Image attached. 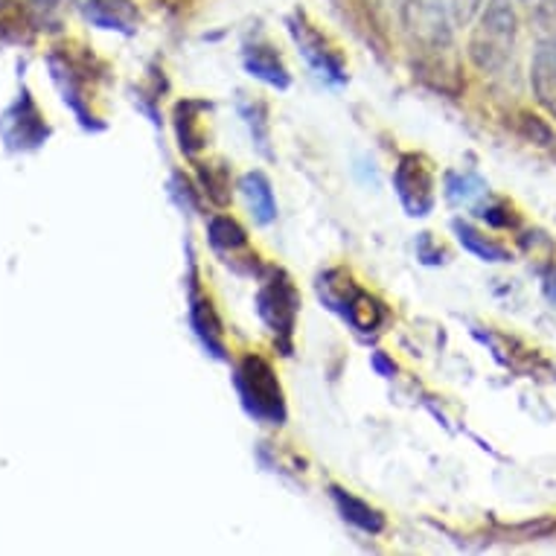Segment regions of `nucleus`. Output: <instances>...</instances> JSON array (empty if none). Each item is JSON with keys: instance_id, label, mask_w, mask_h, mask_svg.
<instances>
[{"instance_id": "nucleus-1", "label": "nucleus", "mask_w": 556, "mask_h": 556, "mask_svg": "<svg viewBox=\"0 0 556 556\" xmlns=\"http://www.w3.org/2000/svg\"><path fill=\"white\" fill-rule=\"evenodd\" d=\"M400 24L414 53L420 55L414 71L434 88L446 91L455 79L452 59V7L448 0H400Z\"/></svg>"}, {"instance_id": "nucleus-9", "label": "nucleus", "mask_w": 556, "mask_h": 556, "mask_svg": "<svg viewBox=\"0 0 556 556\" xmlns=\"http://www.w3.org/2000/svg\"><path fill=\"white\" fill-rule=\"evenodd\" d=\"M187 306H190V327L195 332V338L201 341V346L211 353L213 358L225 362L228 358V346H225V332H222V320L213 309V301L207 294L201 292L199 286V268H195V260L190 254V274H187Z\"/></svg>"}, {"instance_id": "nucleus-12", "label": "nucleus", "mask_w": 556, "mask_h": 556, "mask_svg": "<svg viewBox=\"0 0 556 556\" xmlns=\"http://www.w3.org/2000/svg\"><path fill=\"white\" fill-rule=\"evenodd\" d=\"M530 91L539 109L547 111V117L556 119V45L539 41L530 59Z\"/></svg>"}, {"instance_id": "nucleus-6", "label": "nucleus", "mask_w": 556, "mask_h": 556, "mask_svg": "<svg viewBox=\"0 0 556 556\" xmlns=\"http://www.w3.org/2000/svg\"><path fill=\"white\" fill-rule=\"evenodd\" d=\"M286 27H289V36H292L298 53L303 55V62L309 64L312 74L318 76L320 83L336 85V88L346 83L344 55H341V50L312 24L306 12L298 10L294 15H289V18H286Z\"/></svg>"}, {"instance_id": "nucleus-21", "label": "nucleus", "mask_w": 556, "mask_h": 556, "mask_svg": "<svg viewBox=\"0 0 556 556\" xmlns=\"http://www.w3.org/2000/svg\"><path fill=\"white\" fill-rule=\"evenodd\" d=\"M490 192L486 181L478 173H448L446 175V195L452 204H475Z\"/></svg>"}, {"instance_id": "nucleus-20", "label": "nucleus", "mask_w": 556, "mask_h": 556, "mask_svg": "<svg viewBox=\"0 0 556 556\" xmlns=\"http://www.w3.org/2000/svg\"><path fill=\"white\" fill-rule=\"evenodd\" d=\"M33 27L24 0H0V41H27Z\"/></svg>"}, {"instance_id": "nucleus-13", "label": "nucleus", "mask_w": 556, "mask_h": 556, "mask_svg": "<svg viewBox=\"0 0 556 556\" xmlns=\"http://www.w3.org/2000/svg\"><path fill=\"white\" fill-rule=\"evenodd\" d=\"M79 10L93 27L114 29L123 36H131L140 24V12L131 0H76Z\"/></svg>"}, {"instance_id": "nucleus-28", "label": "nucleus", "mask_w": 556, "mask_h": 556, "mask_svg": "<svg viewBox=\"0 0 556 556\" xmlns=\"http://www.w3.org/2000/svg\"><path fill=\"white\" fill-rule=\"evenodd\" d=\"M417 256L426 265H440L443 263V248L434 245L431 233H420V239H417Z\"/></svg>"}, {"instance_id": "nucleus-19", "label": "nucleus", "mask_w": 556, "mask_h": 556, "mask_svg": "<svg viewBox=\"0 0 556 556\" xmlns=\"http://www.w3.org/2000/svg\"><path fill=\"white\" fill-rule=\"evenodd\" d=\"M452 228H455V237L457 242L464 245V251L478 256L481 263H507V260H510V251H507V248L493 242V239H486L481 230H475L472 225H466V222L457 219Z\"/></svg>"}, {"instance_id": "nucleus-22", "label": "nucleus", "mask_w": 556, "mask_h": 556, "mask_svg": "<svg viewBox=\"0 0 556 556\" xmlns=\"http://www.w3.org/2000/svg\"><path fill=\"white\" fill-rule=\"evenodd\" d=\"M199 178H201V192L213 201V204H228L230 201V173L228 164H201L199 166Z\"/></svg>"}, {"instance_id": "nucleus-25", "label": "nucleus", "mask_w": 556, "mask_h": 556, "mask_svg": "<svg viewBox=\"0 0 556 556\" xmlns=\"http://www.w3.org/2000/svg\"><path fill=\"white\" fill-rule=\"evenodd\" d=\"M478 216L490 222V225H495V228H513V225H516V216H513V207L507 204V201L486 204V207H481Z\"/></svg>"}, {"instance_id": "nucleus-23", "label": "nucleus", "mask_w": 556, "mask_h": 556, "mask_svg": "<svg viewBox=\"0 0 556 556\" xmlns=\"http://www.w3.org/2000/svg\"><path fill=\"white\" fill-rule=\"evenodd\" d=\"M533 24L539 41L556 45V0H533Z\"/></svg>"}, {"instance_id": "nucleus-10", "label": "nucleus", "mask_w": 556, "mask_h": 556, "mask_svg": "<svg viewBox=\"0 0 556 556\" xmlns=\"http://www.w3.org/2000/svg\"><path fill=\"white\" fill-rule=\"evenodd\" d=\"M0 135L7 140V147L27 152V149H38L50 135V126L41 117L36 100L29 97V91H21L15 105H12L3 119H0Z\"/></svg>"}, {"instance_id": "nucleus-29", "label": "nucleus", "mask_w": 556, "mask_h": 556, "mask_svg": "<svg viewBox=\"0 0 556 556\" xmlns=\"http://www.w3.org/2000/svg\"><path fill=\"white\" fill-rule=\"evenodd\" d=\"M370 367H374L379 376H384V379L396 376V365H393V358H388L384 353H374V356H370Z\"/></svg>"}, {"instance_id": "nucleus-4", "label": "nucleus", "mask_w": 556, "mask_h": 556, "mask_svg": "<svg viewBox=\"0 0 556 556\" xmlns=\"http://www.w3.org/2000/svg\"><path fill=\"white\" fill-rule=\"evenodd\" d=\"M256 315L274 336L283 356H292V338L301 315V292L283 268H263L256 289Z\"/></svg>"}, {"instance_id": "nucleus-14", "label": "nucleus", "mask_w": 556, "mask_h": 556, "mask_svg": "<svg viewBox=\"0 0 556 556\" xmlns=\"http://www.w3.org/2000/svg\"><path fill=\"white\" fill-rule=\"evenodd\" d=\"M207 111H211V102L204 100H181L175 105V135H178V147L184 155L195 157L207 147L204 119H201Z\"/></svg>"}, {"instance_id": "nucleus-26", "label": "nucleus", "mask_w": 556, "mask_h": 556, "mask_svg": "<svg viewBox=\"0 0 556 556\" xmlns=\"http://www.w3.org/2000/svg\"><path fill=\"white\" fill-rule=\"evenodd\" d=\"M448 7H452L455 27H469L478 18V12L483 10V0H448Z\"/></svg>"}, {"instance_id": "nucleus-32", "label": "nucleus", "mask_w": 556, "mask_h": 556, "mask_svg": "<svg viewBox=\"0 0 556 556\" xmlns=\"http://www.w3.org/2000/svg\"><path fill=\"white\" fill-rule=\"evenodd\" d=\"M521 3H530V7H533V0H521Z\"/></svg>"}, {"instance_id": "nucleus-27", "label": "nucleus", "mask_w": 556, "mask_h": 556, "mask_svg": "<svg viewBox=\"0 0 556 556\" xmlns=\"http://www.w3.org/2000/svg\"><path fill=\"white\" fill-rule=\"evenodd\" d=\"M521 126H525V135H528L533 143H539V147H547V143L554 140L551 128H547L536 114H521Z\"/></svg>"}, {"instance_id": "nucleus-18", "label": "nucleus", "mask_w": 556, "mask_h": 556, "mask_svg": "<svg viewBox=\"0 0 556 556\" xmlns=\"http://www.w3.org/2000/svg\"><path fill=\"white\" fill-rule=\"evenodd\" d=\"M207 239H211V245L216 254L228 256V263H233V256H237L239 251H248L245 228H242L237 219H230V216H213V219L207 222Z\"/></svg>"}, {"instance_id": "nucleus-2", "label": "nucleus", "mask_w": 556, "mask_h": 556, "mask_svg": "<svg viewBox=\"0 0 556 556\" xmlns=\"http://www.w3.org/2000/svg\"><path fill=\"white\" fill-rule=\"evenodd\" d=\"M519 38V15L513 0H486L469 36V62L481 74H498L507 67Z\"/></svg>"}, {"instance_id": "nucleus-24", "label": "nucleus", "mask_w": 556, "mask_h": 556, "mask_svg": "<svg viewBox=\"0 0 556 556\" xmlns=\"http://www.w3.org/2000/svg\"><path fill=\"white\" fill-rule=\"evenodd\" d=\"M169 195L175 199V204L187 213H199L201 211V201H199V190L192 187L190 178H184L181 173L173 175V181H169Z\"/></svg>"}, {"instance_id": "nucleus-7", "label": "nucleus", "mask_w": 556, "mask_h": 556, "mask_svg": "<svg viewBox=\"0 0 556 556\" xmlns=\"http://www.w3.org/2000/svg\"><path fill=\"white\" fill-rule=\"evenodd\" d=\"M393 190L400 195V204L405 207L408 216L414 219H422L434 211V173H431V164L417 152H408V155L400 157V164L393 169Z\"/></svg>"}, {"instance_id": "nucleus-3", "label": "nucleus", "mask_w": 556, "mask_h": 556, "mask_svg": "<svg viewBox=\"0 0 556 556\" xmlns=\"http://www.w3.org/2000/svg\"><path fill=\"white\" fill-rule=\"evenodd\" d=\"M233 384H237L239 402H242V408L251 420L271 426V429L283 426L286 417H289L286 393L268 358L256 356V353L239 358L237 367H233Z\"/></svg>"}, {"instance_id": "nucleus-17", "label": "nucleus", "mask_w": 556, "mask_h": 556, "mask_svg": "<svg viewBox=\"0 0 556 556\" xmlns=\"http://www.w3.org/2000/svg\"><path fill=\"white\" fill-rule=\"evenodd\" d=\"M239 190H242V199L248 204V213L254 216L256 225H271L277 219V199H274L271 181L265 178L263 173H248L242 175L239 181Z\"/></svg>"}, {"instance_id": "nucleus-31", "label": "nucleus", "mask_w": 556, "mask_h": 556, "mask_svg": "<svg viewBox=\"0 0 556 556\" xmlns=\"http://www.w3.org/2000/svg\"><path fill=\"white\" fill-rule=\"evenodd\" d=\"M59 3H62V0H33V7H36V10H41V12L59 10Z\"/></svg>"}, {"instance_id": "nucleus-15", "label": "nucleus", "mask_w": 556, "mask_h": 556, "mask_svg": "<svg viewBox=\"0 0 556 556\" xmlns=\"http://www.w3.org/2000/svg\"><path fill=\"white\" fill-rule=\"evenodd\" d=\"M329 495H332V504H336V510L341 513V519H344L346 525H353V528H358L362 533H370V536L382 533L384 516L376 510V507H370L367 502L356 498L353 493H346L341 486H329Z\"/></svg>"}, {"instance_id": "nucleus-8", "label": "nucleus", "mask_w": 556, "mask_h": 556, "mask_svg": "<svg viewBox=\"0 0 556 556\" xmlns=\"http://www.w3.org/2000/svg\"><path fill=\"white\" fill-rule=\"evenodd\" d=\"M50 74H53V83L59 85L62 91V100L71 105L79 123L85 128H102L100 117L93 114L88 105H91V97H88V83L93 79V74H88V67L76 59H67V53H50Z\"/></svg>"}, {"instance_id": "nucleus-16", "label": "nucleus", "mask_w": 556, "mask_h": 556, "mask_svg": "<svg viewBox=\"0 0 556 556\" xmlns=\"http://www.w3.org/2000/svg\"><path fill=\"white\" fill-rule=\"evenodd\" d=\"M237 111L242 123H245L248 135L254 140V149L263 157L271 161L274 149H271V119H268V105L256 97H248V93H239Z\"/></svg>"}, {"instance_id": "nucleus-11", "label": "nucleus", "mask_w": 556, "mask_h": 556, "mask_svg": "<svg viewBox=\"0 0 556 556\" xmlns=\"http://www.w3.org/2000/svg\"><path fill=\"white\" fill-rule=\"evenodd\" d=\"M242 67L248 71V76H254V79L265 83L268 88H277V91H286L292 85L289 67L268 41H254V45L242 47Z\"/></svg>"}, {"instance_id": "nucleus-5", "label": "nucleus", "mask_w": 556, "mask_h": 556, "mask_svg": "<svg viewBox=\"0 0 556 556\" xmlns=\"http://www.w3.org/2000/svg\"><path fill=\"white\" fill-rule=\"evenodd\" d=\"M318 298L320 303L332 309L336 315L350 324V327L356 329V332H376V329L382 327L384 320H388V309H384V303L379 298H374L370 292H365L362 286L350 277L341 268H329L318 277Z\"/></svg>"}, {"instance_id": "nucleus-30", "label": "nucleus", "mask_w": 556, "mask_h": 556, "mask_svg": "<svg viewBox=\"0 0 556 556\" xmlns=\"http://www.w3.org/2000/svg\"><path fill=\"white\" fill-rule=\"evenodd\" d=\"M545 294L547 301L556 303V268H547L545 271Z\"/></svg>"}]
</instances>
